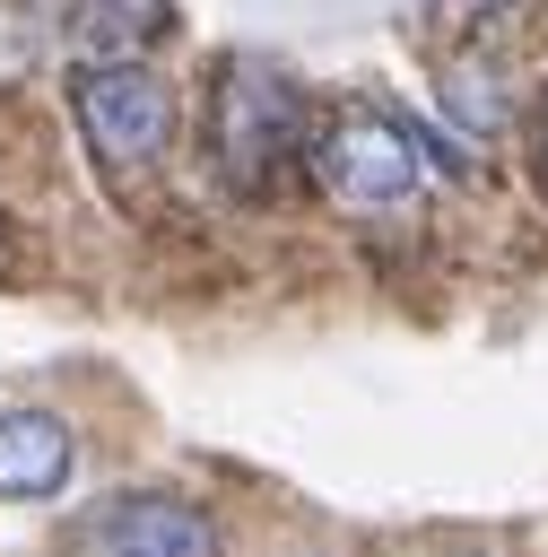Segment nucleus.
<instances>
[{
	"mask_svg": "<svg viewBox=\"0 0 548 557\" xmlns=\"http://www.w3.org/2000/svg\"><path fill=\"white\" fill-rule=\"evenodd\" d=\"M313 174H322V191L348 200V209H391V200H409V191L426 183L418 131L391 122V113H339V122L313 139Z\"/></svg>",
	"mask_w": 548,
	"mask_h": 557,
	"instance_id": "nucleus-1",
	"label": "nucleus"
},
{
	"mask_svg": "<svg viewBox=\"0 0 548 557\" xmlns=\"http://www.w3.org/2000/svg\"><path fill=\"white\" fill-rule=\"evenodd\" d=\"M287 148H296V87L270 61L235 52L226 61V87H217V157H226V174L252 191V183H270V165Z\"/></svg>",
	"mask_w": 548,
	"mask_h": 557,
	"instance_id": "nucleus-2",
	"label": "nucleus"
},
{
	"mask_svg": "<svg viewBox=\"0 0 548 557\" xmlns=\"http://www.w3.org/2000/svg\"><path fill=\"white\" fill-rule=\"evenodd\" d=\"M78 131H87L96 157L139 165V157H157V148L174 139V96H165V78L139 70V61H96V70L78 78Z\"/></svg>",
	"mask_w": 548,
	"mask_h": 557,
	"instance_id": "nucleus-3",
	"label": "nucleus"
},
{
	"mask_svg": "<svg viewBox=\"0 0 548 557\" xmlns=\"http://www.w3.org/2000/svg\"><path fill=\"white\" fill-rule=\"evenodd\" d=\"M87 548L96 557H209L217 531L200 505L183 496H113L96 522H87Z\"/></svg>",
	"mask_w": 548,
	"mask_h": 557,
	"instance_id": "nucleus-4",
	"label": "nucleus"
},
{
	"mask_svg": "<svg viewBox=\"0 0 548 557\" xmlns=\"http://www.w3.org/2000/svg\"><path fill=\"white\" fill-rule=\"evenodd\" d=\"M70 426L52 409H9L0 418V496H52L70 479Z\"/></svg>",
	"mask_w": 548,
	"mask_h": 557,
	"instance_id": "nucleus-5",
	"label": "nucleus"
},
{
	"mask_svg": "<svg viewBox=\"0 0 548 557\" xmlns=\"http://www.w3.org/2000/svg\"><path fill=\"white\" fill-rule=\"evenodd\" d=\"M444 113H452L461 131H478V139L505 131V113H513V104H505V70H496V61H452V70H444Z\"/></svg>",
	"mask_w": 548,
	"mask_h": 557,
	"instance_id": "nucleus-6",
	"label": "nucleus"
},
{
	"mask_svg": "<svg viewBox=\"0 0 548 557\" xmlns=\"http://www.w3.org/2000/svg\"><path fill=\"white\" fill-rule=\"evenodd\" d=\"M157 26H165V0H87L78 44L104 52V61H130V44H148Z\"/></svg>",
	"mask_w": 548,
	"mask_h": 557,
	"instance_id": "nucleus-7",
	"label": "nucleus"
},
{
	"mask_svg": "<svg viewBox=\"0 0 548 557\" xmlns=\"http://www.w3.org/2000/svg\"><path fill=\"white\" fill-rule=\"evenodd\" d=\"M470 9H505V0H470Z\"/></svg>",
	"mask_w": 548,
	"mask_h": 557,
	"instance_id": "nucleus-8",
	"label": "nucleus"
},
{
	"mask_svg": "<svg viewBox=\"0 0 548 557\" xmlns=\"http://www.w3.org/2000/svg\"><path fill=\"white\" fill-rule=\"evenodd\" d=\"M0 235H9V226H0Z\"/></svg>",
	"mask_w": 548,
	"mask_h": 557,
	"instance_id": "nucleus-9",
	"label": "nucleus"
}]
</instances>
